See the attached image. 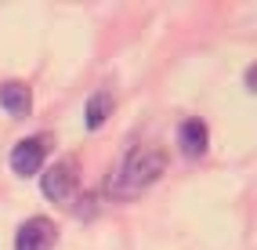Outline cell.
<instances>
[{
  "mask_svg": "<svg viewBox=\"0 0 257 250\" xmlns=\"http://www.w3.org/2000/svg\"><path fill=\"white\" fill-rule=\"evenodd\" d=\"M163 167H167L163 149H156V145H138V149H131V153H127L123 163H119V171H116V178L109 181V189H112L116 196L142 192L145 185H152V181L163 174Z\"/></svg>",
  "mask_w": 257,
  "mask_h": 250,
  "instance_id": "obj_1",
  "label": "cell"
},
{
  "mask_svg": "<svg viewBox=\"0 0 257 250\" xmlns=\"http://www.w3.org/2000/svg\"><path fill=\"white\" fill-rule=\"evenodd\" d=\"M40 189L47 199H55V203H62V199H69L73 189H76V167L73 160H58V163H51L44 178H40Z\"/></svg>",
  "mask_w": 257,
  "mask_h": 250,
  "instance_id": "obj_2",
  "label": "cell"
},
{
  "mask_svg": "<svg viewBox=\"0 0 257 250\" xmlns=\"http://www.w3.org/2000/svg\"><path fill=\"white\" fill-rule=\"evenodd\" d=\"M44 156H47V138L44 135H33V138H22L19 145L11 149V171L15 174H37L40 167H44Z\"/></svg>",
  "mask_w": 257,
  "mask_h": 250,
  "instance_id": "obj_3",
  "label": "cell"
},
{
  "mask_svg": "<svg viewBox=\"0 0 257 250\" xmlns=\"http://www.w3.org/2000/svg\"><path fill=\"white\" fill-rule=\"evenodd\" d=\"M58 228L47 218H29L19 232H15V250H51L55 246Z\"/></svg>",
  "mask_w": 257,
  "mask_h": 250,
  "instance_id": "obj_4",
  "label": "cell"
},
{
  "mask_svg": "<svg viewBox=\"0 0 257 250\" xmlns=\"http://www.w3.org/2000/svg\"><path fill=\"white\" fill-rule=\"evenodd\" d=\"M207 142H210V131H207L203 120H196V116L178 127V149H181L188 160H196V156L207 153Z\"/></svg>",
  "mask_w": 257,
  "mask_h": 250,
  "instance_id": "obj_5",
  "label": "cell"
},
{
  "mask_svg": "<svg viewBox=\"0 0 257 250\" xmlns=\"http://www.w3.org/2000/svg\"><path fill=\"white\" fill-rule=\"evenodd\" d=\"M0 109H4L8 116H29V109H33L29 87L19 83V80H8L4 87H0Z\"/></svg>",
  "mask_w": 257,
  "mask_h": 250,
  "instance_id": "obj_6",
  "label": "cell"
},
{
  "mask_svg": "<svg viewBox=\"0 0 257 250\" xmlns=\"http://www.w3.org/2000/svg\"><path fill=\"white\" fill-rule=\"evenodd\" d=\"M109 116H112V94L109 91H94L87 98V109H83V123H87L91 131H98Z\"/></svg>",
  "mask_w": 257,
  "mask_h": 250,
  "instance_id": "obj_7",
  "label": "cell"
}]
</instances>
